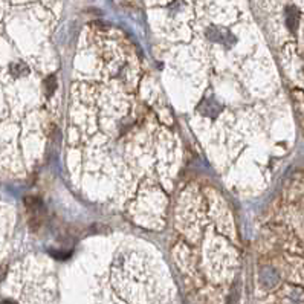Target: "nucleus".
<instances>
[{"label":"nucleus","mask_w":304,"mask_h":304,"mask_svg":"<svg viewBox=\"0 0 304 304\" xmlns=\"http://www.w3.org/2000/svg\"><path fill=\"white\" fill-rule=\"evenodd\" d=\"M44 87H46V94L51 96L55 92V89H57V78L54 75H49L46 78V81H44Z\"/></svg>","instance_id":"3"},{"label":"nucleus","mask_w":304,"mask_h":304,"mask_svg":"<svg viewBox=\"0 0 304 304\" xmlns=\"http://www.w3.org/2000/svg\"><path fill=\"white\" fill-rule=\"evenodd\" d=\"M11 74H13L14 76L26 75V74H28V67H26L23 63H16V64H11Z\"/></svg>","instance_id":"2"},{"label":"nucleus","mask_w":304,"mask_h":304,"mask_svg":"<svg viewBox=\"0 0 304 304\" xmlns=\"http://www.w3.org/2000/svg\"><path fill=\"white\" fill-rule=\"evenodd\" d=\"M25 205H26V211H28V216H29L31 229L36 231V229H38V227L43 222V216H44L43 202L38 197H26Z\"/></svg>","instance_id":"1"}]
</instances>
